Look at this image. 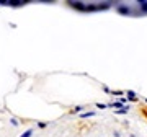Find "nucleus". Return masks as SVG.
<instances>
[{
	"label": "nucleus",
	"instance_id": "nucleus-3",
	"mask_svg": "<svg viewBox=\"0 0 147 137\" xmlns=\"http://www.w3.org/2000/svg\"><path fill=\"white\" fill-rule=\"evenodd\" d=\"M129 113V108H124V109H118L115 111V114H127Z\"/></svg>",
	"mask_w": 147,
	"mask_h": 137
},
{
	"label": "nucleus",
	"instance_id": "nucleus-7",
	"mask_svg": "<svg viewBox=\"0 0 147 137\" xmlns=\"http://www.w3.org/2000/svg\"><path fill=\"white\" fill-rule=\"evenodd\" d=\"M11 124H13V126H18V121H16L15 118H11Z\"/></svg>",
	"mask_w": 147,
	"mask_h": 137
},
{
	"label": "nucleus",
	"instance_id": "nucleus-4",
	"mask_svg": "<svg viewBox=\"0 0 147 137\" xmlns=\"http://www.w3.org/2000/svg\"><path fill=\"white\" fill-rule=\"evenodd\" d=\"M33 132H34V131H33V129H28V131L25 132V134H21L20 137H31V136H33Z\"/></svg>",
	"mask_w": 147,
	"mask_h": 137
},
{
	"label": "nucleus",
	"instance_id": "nucleus-9",
	"mask_svg": "<svg viewBox=\"0 0 147 137\" xmlns=\"http://www.w3.org/2000/svg\"><path fill=\"white\" fill-rule=\"evenodd\" d=\"M113 136H115V137H121V134H119V132H113Z\"/></svg>",
	"mask_w": 147,
	"mask_h": 137
},
{
	"label": "nucleus",
	"instance_id": "nucleus-1",
	"mask_svg": "<svg viewBox=\"0 0 147 137\" xmlns=\"http://www.w3.org/2000/svg\"><path fill=\"white\" fill-rule=\"evenodd\" d=\"M95 114H96V113H95V111H85V113H80L79 116L82 118V119H85V118H93Z\"/></svg>",
	"mask_w": 147,
	"mask_h": 137
},
{
	"label": "nucleus",
	"instance_id": "nucleus-5",
	"mask_svg": "<svg viewBox=\"0 0 147 137\" xmlns=\"http://www.w3.org/2000/svg\"><path fill=\"white\" fill-rule=\"evenodd\" d=\"M84 109H85L84 106H75V108H74V111H72V113H82V111H84Z\"/></svg>",
	"mask_w": 147,
	"mask_h": 137
},
{
	"label": "nucleus",
	"instance_id": "nucleus-6",
	"mask_svg": "<svg viewBox=\"0 0 147 137\" xmlns=\"http://www.w3.org/2000/svg\"><path fill=\"white\" fill-rule=\"evenodd\" d=\"M96 108H100V109H106V103H96Z\"/></svg>",
	"mask_w": 147,
	"mask_h": 137
},
{
	"label": "nucleus",
	"instance_id": "nucleus-2",
	"mask_svg": "<svg viewBox=\"0 0 147 137\" xmlns=\"http://www.w3.org/2000/svg\"><path fill=\"white\" fill-rule=\"evenodd\" d=\"M126 95H127V98H129V100H132V101H136V100H137L136 93H134V91H131V90H127V91H126Z\"/></svg>",
	"mask_w": 147,
	"mask_h": 137
},
{
	"label": "nucleus",
	"instance_id": "nucleus-8",
	"mask_svg": "<svg viewBox=\"0 0 147 137\" xmlns=\"http://www.w3.org/2000/svg\"><path fill=\"white\" fill-rule=\"evenodd\" d=\"M38 126H39V127H46L47 122H38Z\"/></svg>",
	"mask_w": 147,
	"mask_h": 137
}]
</instances>
